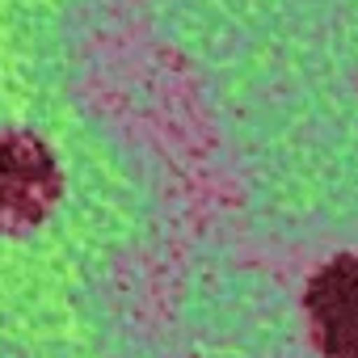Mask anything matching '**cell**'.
Listing matches in <instances>:
<instances>
[{"mask_svg":"<svg viewBox=\"0 0 358 358\" xmlns=\"http://www.w3.org/2000/svg\"><path fill=\"white\" fill-rule=\"evenodd\" d=\"M303 312L324 358H358V253H341L312 274Z\"/></svg>","mask_w":358,"mask_h":358,"instance_id":"7a4b0ae2","label":"cell"},{"mask_svg":"<svg viewBox=\"0 0 358 358\" xmlns=\"http://www.w3.org/2000/svg\"><path fill=\"white\" fill-rule=\"evenodd\" d=\"M59 199V169L43 139L0 131V232H26Z\"/></svg>","mask_w":358,"mask_h":358,"instance_id":"6da1fadb","label":"cell"}]
</instances>
